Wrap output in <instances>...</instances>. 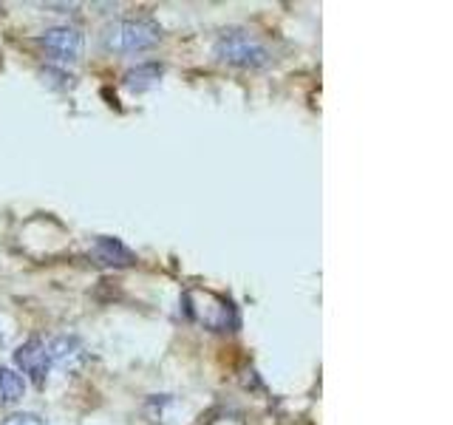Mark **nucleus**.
Segmentation results:
<instances>
[{
  "mask_svg": "<svg viewBox=\"0 0 453 425\" xmlns=\"http://www.w3.org/2000/svg\"><path fill=\"white\" fill-rule=\"evenodd\" d=\"M162 28L148 18H125L103 28V46L119 54H139L159 46Z\"/></svg>",
  "mask_w": 453,
  "mask_h": 425,
  "instance_id": "1",
  "label": "nucleus"
},
{
  "mask_svg": "<svg viewBox=\"0 0 453 425\" xmlns=\"http://www.w3.org/2000/svg\"><path fill=\"white\" fill-rule=\"evenodd\" d=\"M212 54L219 57L221 63L235 66V68H264L273 60V54L264 46L258 37H252L244 28H230L224 32L216 46H212Z\"/></svg>",
  "mask_w": 453,
  "mask_h": 425,
  "instance_id": "2",
  "label": "nucleus"
},
{
  "mask_svg": "<svg viewBox=\"0 0 453 425\" xmlns=\"http://www.w3.org/2000/svg\"><path fill=\"white\" fill-rule=\"evenodd\" d=\"M40 46L57 63H74L82 54V35L74 26H51L40 35Z\"/></svg>",
  "mask_w": 453,
  "mask_h": 425,
  "instance_id": "3",
  "label": "nucleus"
},
{
  "mask_svg": "<svg viewBox=\"0 0 453 425\" xmlns=\"http://www.w3.org/2000/svg\"><path fill=\"white\" fill-rule=\"evenodd\" d=\"M14 366H18L23 375L32 377L37 389H42V386H46L49 368H51L46 344H42L40 337H28L26 344L18 346V352H14Z\"/></svg>",
  "mask_w": 453,
  "mask_h": 425,
  "instance_id": "4",
  "label": "nucleus"
},
{
  "mask_svg": "<svg viewBox=\"0 0 453 425\" xmlns=\"http://www.w3.org/2000/svg\"><path fill=\"white\" fill-rule=\"evenodd\" d=\"M49 349V360L51 366L63 368V372H77V368L88 360V352H85V344L74 335H60L54 337L51 344L46 346Z\"/></svg>",
  "mask_w": 453,
  "mask_h": 425,
  "instance_id": "5",
  "label": "nucleus"
},
{
  "mask_svg": "<svg viewBox=\"0 0 453 425\" xmlns=\"http://www.w3.org/2000/svg\"><path fill=\"white\" fill-rule=\"evenodd\" d=\"M91 259L103 267H131L136 261V255L127 250L119 238L111 236H99L91 247Z\"/></svg>",
  "mask_w": 453,
  "mask_h": 425,
  "instance_id": "6",
  "label": "nucleus"
},
{
  "mask_svg": "<svg viewBox=\"0 0 453 425\" xmlns=\"http://www.w3.org/2000/svg\"><path fill=\"white\" fill-rule=\"evenodd\" d=\"M162 66L159 63H142V66H136V68H131L125 74V80H122V85L127 91H148V89H153L156 82H159V77H162Z\"/></svg>",
  "mask_w": 453,
  "mask_h": 425,
  "instance_id": "7",
  "label": "nucleus"
},
{
  "mask_svg": "<svg viewBox=\"0 0 453 425\" xmlns=\"http://www.w3.org/2000/svg\"><path fill=\"white\" fill-rule=\"evenodd\" d=\"M23 394H26V380L14 368L0 366V403L14 406L23 400Z\"/></svg>",
  "mask_w": 453,
  "mask_h": 425,
  "instance_id": "8",
  "label": "nucleus"
},
{
  "mask_svg": "<svg viewBox=\"0 0 453 425\" xmlns=\"http://www.w3.org/2000/svg\"><path fill=\"white\" fill-rule=\"evenodd\" d=\"M0 425H46V420L32 414V411H18V414H9Z\"/></svg>",
  "mask_w": 453,
  "mask_h": 425,
  "instance_id": "9",
  "label": "nucleus"
},
{
  "mask_svg": "<svg viewBox=\"0 0 453 425\" xmlns=\"http://www.w3.org/2000/svg\"><path fill=\"white\" fill-rule=\"evenodd\" d=\"M71 80H74V77L65 74V71H54V68H46V71H42V82L57 85V89H68Z\"/></svg>",
  "mask_w": 453,
  "mask_h": 425,
  "instance_id": "10",
  "label": "nucleus"
},
{
  "mask_svg": "<svg viewBox=\"0 0 453 425\" xmlns=\"http://www.w3.org/2000/svg\"><path fill=\"white\" fill-rule=\"evenodd\" d=\"M0 344H4V332H0Z\"/></svg>",
  "mask_w": 453,
  "mask_h": 425,
  "instance_id": "11",
  "label": "nucleus"
}]
</instances>
